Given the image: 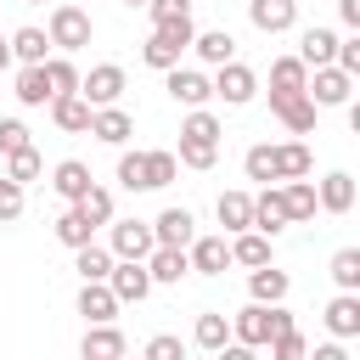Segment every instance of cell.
Here are the masks:
<instances>
[{
	"label": "cell",
	"instance_id": "cell-1",
	"mask_svg": "<svg viewBox=\"0 0 360 360\" xmlns=\"http://www.w3.org/2000/svg\"><path fill=\"white\" fill-rule=\"evenodd\" d=\"M287 326H298L281 304H248V309H236L231 315V338L236 343H248V349H264L276 332H287Z\"/></svg>",
	"mask_w": 360,
	"mask_h": 360
},
{
	"label": "cell",
	"instance_id": "cell-2",
	"mask_svg": "<svg viewBox=\"0 0 360 360\" xmlns=\"http://www.w3.org/2000/svg\"><path fill=\"white\" fill-rule=\"evenodd\" d=\"M45 39H51V45L68 56V51H84V45L96 39V22H90V11H79V6H56V11H51Z\"/></svg>",
	"mask_w": 360,
	"mask_h": 360
},
{
	"label": "cell",
	"instance_id": "cell-3",
	"mask_svg": "<svg viewBox=\"0 0 360 360\" xmlns=\"http://www.w3.org/2000/svg\"><path fill=\"white\" fill-rule=\"evenodd\" d=\"M304 96L315 101V107H349V96H354V79L343 73V68H309V79H304Z\"/></svg>",
	"mask_w": 360,
	"mask_h": 360
},
{
	"label": "cell",
	"instance_id": "cell-4",
	"mask_svg": "<svg viewBox=\"0 0 360 360\" xmlns=\"http://www.w3.org/2000/svg\"><path fill=\"white\" fill-rule=\"evenodd\" d=\"M79 96H84L90 107H118V96H124V68H118V62H96L90 73H79Z\"/></svg>",
	"mask_w": 360,
	"mask_h": 360
},
{
	"label": "cell",
	"instance_id": "cell-5",
	"mask_svg": "<svg viewBox=\"0 0 360 360\" xmlns=\"http://www.w3.org/2000/svg\"><path fill=\"white\" fill-rule=\"evenodd\" d=\"M214 96H219L225 107H248V101L259 96L253 68H248V62H225V68H214Z\"/></svg>",
	"mask_w": 360,
	"mask_h": 360
},
{
	"label": "cell",
	"instance_id": "cell-6",
	"mask_svg": "<svg viewBox=\"0 0 360 360\" xmlns=\"http://www.w3.org/2000/svg\"><path fill=\"white\" fill-rule=\"evenodd\" d=\"M270 112H276V118H281V124H287L292 135H309V129H315V112H321V107H315V101H309L304 90H270Z\"/></svg>",
	"mask_w": 360,
	"mask_h": 360
},
{
	"label": "cell",
	"instance_id": "cell-7",
	"mask_svg": "<svg viewBox=\"0 0 360 360\" xmlns=\"http://www.w3.org/2000/svg\"><path fill=\"white\" fill-rule=\"evenodd\" d=\"M107 287H112V298H118V304H141V298L152 292V276H146V264H141V259H112Z\"/></svg>",
	"mask_w": 360,
	"mask_h": 360
},
{
	"label": "cell",
	"instance_id": "cell-8",
	"mask_svg": "<svg viewBox=\"0 0 360 360\" xmlns=\"http://www.w3.org/2000/svg\"><path fill=\"white\" fill-rule=\"evenodd\" d=\"M180 107H208L214 101V79L202 68H169V84H163Z\"/></svg>",
	"mask_w": 360,
	"mask_h": 360
},
{
	"label": "cell",
	"instance_id": "cell-9",
	"mask_svg": "<svg viewBox=\"0 0 360 360\" xmlns=\"http://www.w3.org/2000/svg\"><path fill=\"white\" fill-rule=\"evenodd\" d=\"M152 248V219H112V259H146Z\"/></svg>",
	"mask_w": 360,
	"mask_h": 360
},
{
	"label": "cell",
	"instance_id": "cell-10",
	"mask_svg": "<svg viewBox=\"0 0 360 360\" xmlns=\"http://www.w3.org/2000/svg\"><path fill=\"white\" fill-rule=\"evenodd\" d=\"M186 259H191L197 276H225V270H231V242H225V231H219V236H191V242H186Z\"/></svg>",
	"mask_w": 360,
	"mask_h": 360
},
{
	"label": "cell",
	"instance_id": "cell-11",
	"mask_svg": "<svg viewBox=\"0 0 360 360\" xmlns=\"http://www.w3.org/2000/svg\"><path fill=\"white\" fill-rule=\"evenodd\" d=\"M191 236H197L191 208H163V214L152 219V242H158V248H186Z\"/></svg>",
	"mask_w": 360,
	"mask_h": 360
},
{
	"label": "cell",
	"instance_id": "cell-12",
	"mask_svg": "<svg viewBox=\"0 0 360 360\" xmlns=\"http://www.w3.org/2000/svg\"><path fill=\"white\" fill-rule=\"evenodd\" d=\"M248 17L259 34H287L298 22V0H248Z\"/></svg>",
	"mask_w": 360,
	"mask_h": 360
},
{
	"label": "cell",
	"instance_id": "cell-13",
	"mask_svg": "<svg viewBox=\"0 0 360 360\" xmlns=\"http://www.w3.org/2000/svg\"><path fill=\"white\" fill-rule=\"evenodd\" d=\"M84 135H96V141H107V146H124V141L135 135V118H129L124 107H96Z\"/></svg>",
	"mask_w": 360,
	"mask_h": 360
},
{
	"label": "cell",
	"instance_id": "cell-14",
	"mask_svg": "<svg viewBox=\"0 0 360 360\" xmlns=\"http://www.w3.org/2000/svg\"><path fill=\"white\" fill-rule=\"evenodd\" d=\"M90 186H96V180H90V163H79V158H62V163L51 169V191H56L62 202H79Z\"/></svg>",
	"mask_w": 360,
	"mask_h": 360
},
{
	"label": "cell",
	"instance_id": "cell-15",
	"mask_svg": "<svg viewBox=\"0 0 360 360\" xmlns=\"http://www.w3.org/2000/svg\"><path fill=\"white\" fill-rule=\"evenodd\" d=\"M141 264H146L152 287H158V281H163V287H174L180 276H191V259H186V248H152Z\"/></svg>",
	"mask_w": 360,
	"mask_h": 360
},
{
	"label": "cell",
	"instance_id": "cell-16",
	"mask_svg": "<svg viewBox=\"0 0 360 360\" xmlns=\"http://www.w3.org/2000/svg\"><path fill=\"white\" fill-rule=\"evenodd\" d=\"M292 219H287V202H281V186H264L259 197H253V231H264V236H276V231H287Z\"/></svg>",
	"mask_w": 360,
	"mask_h": 360
},
{
	"label": "cell",
	"instance_id": "cell-17",
	"mask_svg": "<svg viewBox=\"0 0 360 360\" xmlns=\"http://www.w3.org/2000/svg\"><path fill=\"white\" fill-rule=\"evenodd\" d=\"M79 315H84L90 326H107V321L118 315V298H112V287H107V281H84V287H79Z\"/></svg>",
	"mask_w": 360,
	"mask_h": 360
},
{
	"label": "cell",
	"instance_id": "cell-18",
	"mask_svg": "<svg viewBox=\"0 0 360 360\" xmlns=\"http://www.w3.org/2000/svg\"><path fill=\"white\" fill-rule=\"evenodd\" d=\"M90 112H96V107H90L79 90H68V96L51 101V118H56V129H68V135H84V129H90Z\"/></svg>",
	"mask_w": 360,
	"mask_h": 360
},
{
	"label": "cell",
	"instance_id": "cell-19",
	"mask_svg": "<svg viewBox=\"0 0 360 360\" xmlns=\"http://www.w3.org/2000/svg\"><path fill=\"white\" fill-rule=\"evenodd\" d=\"M315 202L326 208V214H349L354 208V174H343V169H332L321 186H315Z\"/></svg>",
	"mask_w": 360,
	"mask_h": 360
},
{
	"label": "cell",
	"instance_id": "cell-20",
	"mask_svg": "<svg viewBox=\"0 0 360 360\" xmlns=\"http://www.w3.org/2000/svg\"><path fill=\"white\" fill-rule=\"evenodd\" d=\"M326 332L332 338H360V292H338L326 304Z\"/></svg>",
	"mask_w": 360,
	"mask_h": 360
},
{
	"label": "cell",
	"instance_id": "cell-21",
	"mask_svg": "<svg viewBox=\"0 0 360 360\" xmlns=\"http://www.w3.org/2000/svg\"><path fill=\"white\" fill-rule=\"evenodd\" d=\"M84 360H124V332L107 321V326H84V343H79Z\"/></svg>",
	"mask_w": 360,
	"mask_h": 360
},
{
	"label": "cell",
	"instance_id": "cell-22",
	"mask_svg": "<svg viewBox=\"0 0 360 360\" xmlns=\"http://www.w3.org/2000/svg\"><path fill=\"white\" fill-rule=\"evenodd\" d=\"M214 214H219V225H225L231 236H236V231H253V197H248V191H219Z\"/></svg>",
	"mask_w": 360,
	"mask_h": 360
},
{
	"label": "cell",
	"instance_id": "cell-23",
	"mask_svg": "<svg viewBox=\"0 0 360 360\" xmlns=\"http://www.w3.org/2000/svg\"><path fill=\"white\" fill-rule=\"evenodd\" d=\"M287 270H276V264H259V270H248V292H253V304H281L287 298Z\"/></svg>",
	"mask_w": 360,
	"mask_h": 360
},
{
	"label": "cell",
	"instance_id": "cell-24",
	"mask_svg": "<svg viewBox=\"0 0 360 360\" xmlns=\"http://www.w3.org/2000/svg\"><path fill=\"white\" fill-rule=\"evenodd\" d=\"M191 51L208 62V68H225V62H236V39L225 34V28H208V34H191Z\"/></svg>",
	"mask_w": 360,
	"mask_h": 360
},
{
	"label": "cell",
	"instance_id": "cell-25",
	"mask_svg": "<svg viewBox=\"0 0 360 360\" xmlns=\"http://www.w3.org/2000/svg\"><path fill=\"white\" fill-rule=\"evenodd\" d=\"M338 56V34L332 28H304V39H298V62L304 68H326Z\"/></svg>",
	"mask_w": 360,
	"mask_h": 360
},
{
	"label": "cell",
	"instance_id": "cell-26",
	"mask_svg": "<svg viewBox=\"0 0 360 360\" xmlns=\"http://www.w3.org/2000/svg\"><path fill=\"white\" fill-rule=\"evenodd\" d=\"M231 264H248V270L270 264V236L264 231H236L231 236Z\"/></svg>",
	"mask_w": 360,
	"mask_h": 360
},
{
	"label": "cell",
	"instance_id": "cell-27",
	"mask_svg": "<svg viewBox=\"0 0 360 360\" xmlns=\"http://www.w3.org/2000/svg\"><path fill=\"white\" fill-rule=\"evenodd\" d=\"M309 169H315V158H309L304 141H281L276 146V180H304Z\"/></svg>",
	"mask_w": 360,
	"mask_h": 360
},
{
	"label": "cell",
	"instance_id": "cell-28",
	"mask_svg": "<svg viewBox=\"0 0 360 360\" xmlns=\"http://www.w3.org/2000/svg\"><path fill=\"white\" fill-rule=\"evenodd\" d=\"M281 202H287V219L292 225H304V219H315V186L309 180H281Z\"/></svg>",
	"mask_w": 360,
	"mask_h": 360
},
{
	"label": "cell",
	"instance_id": "cell-29",
	"mask_svg": "<svg viewBox=\"0 0 360 360\" xmlns=\"http://www.w3.org/2000/svg\"><path fill=\"white\" fill-rule=\"evenodd\" d=\"M191 343H197V349H208V354H214L219 343H231V315L202 309V315H197V326H191Z\"/></svg>",
	"mask_w": 360,
	"mask_h": 360
},
{
	"label": "cell",
	"instance_id": "cell-30",
	"mask_svg": "<svg viewBox=\"0 0 360 360\" xmlns=\"http://www.w3.org/2000/svg\"><path fill=\"white\" fill-rule=\"evenodd\" d=\"M219 118L208 112V107H191L186 118H180V141H202V146H219Z\"/></svg>",
	"mask_w": 360,
	"mask_h": 360
},
{
	"label": "cell",
	"instance_id": "cell-31",
	"mask_svg": "<svg viewBox=\"0 0 360 360\" xmlns=\"http://www.w3.org/2000/svg\"><path fill=\"white\" fill-rule=\"evenodd\" d=\"M6 45H11V56H17L22 68H39V62H45V45H51V39H45V28H17V34L6 39Z\"/></svg>",
	"mask_w": 360,
	"mask_h": 360
},
{
	"label": "cell",
	"instance_id": "cell-32",
	"mask_svg": "<svg viewBox=\"0 0 360 360\" xmlns=\"http://www.w3.org/2000/svg\"><path fill=\"white\" fill-rule=\"evenodd\" d=\"M73 270H79V281H107L112 253H107V248H96V242H84V248H73Z\"/></svg>",
	"mask_w": 360,
	"mask_h": 360
},
{
	"label": "cell",
	"instance_id": "cell-33",
	"mask_svg": "<svg viewBox=\"0 0 360 360\" xmlns=\"http://www.w3.org/2000/svg\"><path fill=\"white\" fill-rule=\"evenodd\" d=\"M73 208L84 214V225H90V231H96V225H112V191H107V186H90Z\"/></svg>",
	"mask_w": 360,
	"mask_h": 360
},
{
	"label": "cell",
	"instance_id": "cell-34",
	"mask_svg": "<svg viewBox=\"0 0 360 360\" xmlns=\"http://www.w3.org/2000/svg\"><path fill=\"white\" fill-rule=\"evenodd\" d=\"M56 242H62V248H84V242H96V231L84 225V214H79L73 202L56 214Z\"/></svg>",
	"mask_w": 360,
	"mask_h": 360
},
{
	"label": "cell",
	"instance_id": "cell-35",
	"mask_svg": "<svg viewBox=\"0 0 360 360\" xmlns=\"http://www.w3.org/2000/svg\"><path fill=\"white\" fill-rule=\"evenodd\" d=\"M180 56H186V51H180V45H169V39L158 34V28H152V39L141 45V62H146V68H158V73H169V68H180Z\"/></svg>",
	"mask_w": 360,
	"mask_h": 360
},
{
	"label": "cell",
	"instance_id": "cell-36",
	"mask_svg": "<svg viewBox=\"0 0 360 360\" xmlns=\"http://www.w3.org/2000/svg\"><path fill=\"white\" fill-rule=\"evenodd\" d=\"M39 68H45V84H51V101H56V96H68V90H79V68H73L68 56H45Z\"/></svg>",
	"mask_w": 360,
	"mask_h": 360
},
{
	"label": "cell",
	"instance_id": "cell-37",
	"mask_svg": "<svg viewBox=\"0 0 360 360\" xmlns=\"http://www.w3.org/2000/svg\"><path fill=\"white\" fill-rule=\"evenodd\" d=\"M304 79H309V68L298 56H276L270 62V90H304Z\"/></svg>",
	"mask_w": 360,
	"mask_h": 360
},
{
	"label": "cell",
	"instance_id": "cell-38",
	"mask_svg": "<svg viewBox=\"0 0 360 360\" xmlns=\"http://www.w3.org/2000/svg\"><path fill=\"white\" fill-rule=\"evenodd\" d=\"M17 101H22V107H45V101H51L45 68H22V73H17Z\"/></svg>",
	"mask_w": 360,
	"mask_h": 360
},
{
	"label": "cell",
	"instance_id": "cell-39",
	"mask_svg": "<svg viewBox=\"0 0 360 360\" xmlns=\"http://www.w3.org/2000/svg\"><path fill=\"white\" fill-rule=\"evenodd\" d=\"M39 174H45V163H39V152H34V146H22V152H11V158H6V180L34 186Z\"/></svg>",
	"mask_w": 360,
	"mask_h": 360
},
{
	"label": "cell",
	"instance_id": "cell-40",
	"mask_svg": "<svg viewBox=\"0 0 360 360\" xmlns=\"http://www.w3.org/2000/svg\"><path fill=\"white\" fill-rule=\"evenodd\" d=\"M332 281L343 292H360V248H338L332 253Z\"/></svg>",
	"mask_w": 360,
	"mask_h": 360
},
{
	"label": "cell",
	"instance_id": "cell-41",
	"mask_svg": "<svg viewBox=\"0 0 360 360\" xmlns=\"http://www.w3.org/2000/svg\"><path fill=\"white\" fill-rule=\"evenodd\" d=\"M242 169H248V180H259V186H270L276 180V146H248V158H242Z\"/></svg>",
	"mask_w": 360,
	"mask_h": 360
},
{
	"label": "cell",
	"instance_id": "cell-42",
	"mask_svg": "<svg viewBox=\"0 0 360 360\" xmlns=\"http://www.w3.org/2000/svg\"><path fill=\"white\" fill-rule=\"evenodd\" d=\"M174 174H180L174 152H146V191H163V186H174Z\"/></svg>",
	"mask_w": 360,
	"mask_h": 360
},
{
	"label": "cell",
	"instance_id": "cell-43",
	"mask_svg": "<svg viewBox=\"0 0 360 360\" xmlns=\"http://www.w3.org/2000/svg\"><path fill=\"white\" fill-rule=\"evenodd\" d=\"M264 349H270V360H304V354H309V338H304L298 326H287V332H276Z\"/></svg>",
	"mask_w": 360,
	"mask_h": 360
},
{
	"label": "cell",
	"instance_id": "cell-44",
	"mask_svg": "<svg viewBox=\"0 0 360 360\" xmlns=\"http://www.w3.org/2000/svg\"><path fill=\"white\" fill-rule=\"evenodd\" d=\"M118 186L146 191V152H118Z\"/></svg>",
	"mask_w": 360,
	"mask_h": 360
},
{
	"label": "cell",
	"instance_id": "cell-45",
	"mask_svg": "<svg viewBox=\"0 0 360 360\" xmlns=\"http://www.w3.org/2000/svg\"><path fill=\"white\" fill-rule=\"evenodd\" d=\"M214 158H219V146H202V141H180V152H174V163H186V169H214Z\"/></svg>",
	"mask_w": 360,
	"mask_h": 360
},
{
	"label": "cell",
	"instance_id": "cell-46",
	"mask_svg": "<svg viewBox=\"0 0 360 360\" xmlns=\"http://www.w3.org/2000/svg\"><path fill=\"white\" fill-rule=\"evenodd\" d=\"M22 202H28V197H22V186L0 174V225H11V219H22Z\"/></svg>",
	"mask_w": 360,
	"mask_h": 360
},
{
	"label": "cell",
	"instance_id": "cell-47",
	"mask_svg": "<svg viewBox=\"0 0 360 360\" xmlns=\"http://www.w3.org/2000/svg\"><path fill=\"white\" fill-rule=\"evenodd\" d=\"M141 360H186V343L174 332H158V338H146V354Z\"/></svg>",
	"mask_w": 360,
	"mask_h": 360
},
{
	"label": "cell",
	"instance_id": "cell-48",
	"mask_svg": "<svg viewBox=\"0 0 360 360\" xmlns=\"http://www.w3.org/2000/svg\"><path fill=\"white\" fill-rule=\"evenodd\" d=\"M332 68H343L349 79H360V28H354L349 39H338V56H332Z\"/></svg>",
	"mask_w": 360,
	"mask_h": 360
},
{
	"label": "cell",
	"instance_id": "cell-49",
	"mask_svg": "<svg viewBox=\"0 0 360 360\" xmlns=\"http://www.w3.org/2000/svg\"><path fill=\"white\" fill-rule=\"evenodd\" d=\"M22 146H34V141H28V124H22V118H0V152L11 158V152H22Z\"/></svg>",
	"mask_w": 360,
	"mask_h": 360
},
{
	"label": "cell",
	"instance_id": "cell-50",
	"mask_svg": "<svg viewBox=\"0 0 360 360\" xmlns=\"http://www.w3.org/2000/svg\"><path fill=\"white\" fill-rule=\"evenodd\" d=\"M152 22H174V17H191V0H146Z\"/></svg>",
	"mask_w": 360,
	"mask_h": 360
},
{
	"label": "cell",
	"instance_id": "cell-51",
	"mask_svg": "<svg viewBox=\"0 0 360 360\" xmlns=\"http://www.w3.org/2000/svg\"><path fill=\"white\" fill-rule=\"evenodd\" d=\"M214 360H259V349H248V343H236V338H231V343H219V349H214Z\"/></svg>",
	"mask_w": 360,
	"mask_h": 360
},
{
	"label": "cell",
	"instance_id": "cell-52",
	"mask_svg": "<svg viewBox=\"0 0 360 360\" xmlns=\"http://www.w3.org/2000/svg\"><path fill=\"white\" fill-rule=\"evenodd\" d=\"M304 360H349V349H343V338H338V343H315Z\"/></svg>",
	"mask_w": 360,
	"mask_h": 360
},
{
	"label": "cell",
	"instance_id": "cell-53",
	"mask_svg": "<svg viewBox=\"0 0 360 360\" xmlns=\"http://www.w3.org/2000/svg\"><path fill=\"white\" fill-rule=\"evenodd\" d=\"M338 17H343L349 28H360V0H338Z\"/></svg>",
	"mask_w": 360,
	"mask_h": 360
},
{
	"label": "cell",
	"instance_id": "cell-54",
	"mask_svg": "<svg viewBox=\"0 0 360 360\" xmlns=\"http://www.w3.org/2000/svg\"><path fill=\"white\" fill-rule=\"evenodd\" d=\"M0 68H11V45L6 39H0Z\"/></svg>",
	"mask_w": 360,
	"mask_h": 360
},
{
	"label": "cell",
	"instance_id": "cell-55",
	"mask_svg": "<svg viewBox=\"0 0 360 360\" xmlns=\"http://www.w3.org/2000/svg\"><path fill=\"white\" fill-rule=\"evenodd\" d=\"M22 6H45V0H22Z\"/></svg>",
	"mask_w": 360,
	"mask_h": 360
},
{
	"label": "cell",
	"instance_id": "cell-56",
	"mask_svg": "<svg viewBox=\"0 0 360 360\" xmlns=\"http://www.w3.org/2000/svg\"><path fill=\"white\" fill-rule=\"evenodd\" d=\"M124 6H146V0H124Z\"/></svg>",
	"mask_w": 360,
	"mask_h": 360
}]
</instances>
